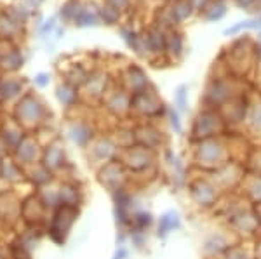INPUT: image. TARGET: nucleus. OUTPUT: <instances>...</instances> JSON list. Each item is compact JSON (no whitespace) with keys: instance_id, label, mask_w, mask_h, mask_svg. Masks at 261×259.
<instances>
[{"instance_id":"f257e3e1","label":"nucleus","mask_w":261,"mask_h":259,"mask_svg":"<svg viewBox=\"0 0 261 259\" xmlns=\"http://www.w3.org/2000/svg\"><path fill=\"white\" fill-rule=\"evenodd\" d=\"M216 214L220 216L226 232H230L237 240L252 242L259 235L254 207L241 193L226 195L223 198L221 206L218 207Z\"/></svg>"},{"instance_id":"f03ea898","label":"nucleus","mask_w":261,"mask_h":259,"mask_svg":"<svg viewBox=\"0 0 261 259\" xmlns=\"http://www.w3.org/2000/svg\"><path fill=\"white\" fill-rule=\"evenodd\" d=\"M230 146L223 137H211V139H202L193 143L192 146V169L199 172L211 174L226 162L231 160Z\"/></svg>"},{"instance_id":"7ed1b4c3","label":"nucleus","mask_w":261,"mask_h":259,"mask_svg":"<svg viewBox=\"0 0 261 259\" xmlns=\"http://www.w3.org/2000/svg\"><path fill=\"white\" fill-rule=\"evenodd\" d=\"M185 190H187L192 206L199 212H216L223 198L226 197L209 174L199 172V170L192 172Z\"/></svg>"},{"instance_id":"20e7f679","label":"nucleus","mask_w":261,"mask_h":259,"mask_svg":"<svg viewBox=\"0 0 261 259\" xmlns=\"http://www.w3.org/2000/svg\"><path fill=\"white\" fill-rule=\"evenodd\" d=\"M119 160L133 178H146L159 172V153L141 145L124 148V152L119 155Z\"/></svg>"},{"instance_id":"39448f33","label":"nucleus","mask_w":261,"mask_h":259,"mask_svg":"<svg viewBox=\"0 0 261 259\" xmlns=\"http://www.w3.org/2000/svg\"><path fill=\"white\" fill-rule=\"evenodd\" d=\"M214 183L221 188V191L225 195L230 193H239L244 179L247 176V169L244 165V162H239L235 158H231L230 162H226L225 165H221L220 169H216L214 172L209 174Z\"/></svg>"},{"instance_id":"423d86ee","label":"nucleus","mask_w":261,"mask_h":259,"mask_svg":"<svg viewBox=\"0 0 261 259\" xmlns=\"http://www.w3.org/2000/svg\"><path fill=\"white\" fill-rule=\"evenodd\" d=\"M225 127V119L214 110H204L197 115L190 129L192 143L202 139H211V137H220Z\"/></svg>"},{"instance_id":"0eeeda50","label":"nucleus","mask_w":261,"mask_h":259,"mask_svg":"<svg viewBox=\"0 0 261 259\" xmlns=\"http://www.w3.org/2000/svg\"><path fill=\"white\" fill-rule=\"evenodd\" d=\"M130 179H133V176L127 172V169H125L119 158L101 165L98 169V181L110 193H115V191L122 190V188H129Z\"/></svg>"},{"instance_id":"6e6552de","label":"nucleus","mask_w":261,"mask_h":259,"mask_svg":"<svg viewBox=\"0 0 261 259\" xmlns=\"http://www.w3.org/2000/svg\"><path fill=\"white\" fill-rule=\"evenodd\" d=\"M161 158L167 169V178L171 185L178 190H185L188 185V179L192 176V165L190 162H185L178 153H174L171 148H166L161 153Z\"/></svg>"},{"instance_id":"1a4fd4ad","label":"nucleus","mask_w":261,"mask_h":259,"mask_svg":"<svg viewBox=\"0 0 261 259\" xmlns=\"http://www.w3.org/2000/svg\"><path fill=\"white\" fill-rule=\"evenodd\" d=\"M79 216V207H66L61 206L54 209V214L50 218L49 224V235L56 244H65L71 226Z\"/></svg>"},{"instance_id":"9d476101","label":"nucleus","mask_w":261,"mask_h":259,"mask_svg":"<svg viewBox=\"0 0 261 259\" xmlns=\"http://www.w3.org/2000/svg\"><path fill=\"white\" fill-rule=\"evenodd\" d=\"M233 242H237V239L226 229L211 232L209 235H205L204 242H202V256L204 259H221Z\"/></svg>"},{"instance_id":"9b49d317","label":"nucleus","mask_w":261,"mask_h":259,"mask_svg":"<svg viewBox=\"0 0 261 259\" xmlns=\"http://www.w3.org/2000/svg\"><path fill=\"white\" fill-rule=\"evenodd\" d=\"M181 226H183V218H181L179 211L169 209V211L162 212L157 218V223H155V235H157V239L166 240L169 235L181 229Z\"/></svg>"},{"instance_id":"f8f14e48","label":"nucleus","mask_w":261,"mask_h":259,"mask_svg":"<svg viewBox=\"0 0 261 259\" xmlns=\"http://www.w3.org/2000/svg\"><path fill=\"white\" fill-rule=\"evenodd\" d=\"M119 145H115L112 139H98L96 143H92L91 146V157H92V162L96 165L101 167L105 164L112 160H117L119 158Z\"/></svg>"},{"instance_id":"ddd939ff","label":"nucleus","mask_w":261,"mask_h":259,"mask_svg":"<svg viewBox=\"0 0 261 259\" xmlns=\"http://www.w3.org/2000/svg\"><path fill=\"white\" fill-rule=\"evenodd\" d=\"M136 145H141L145 148L151 150V152H164L167 148L166 146V139H164V134L161 131H157L151 125H146L141 131L136 132Z\"/></svg>"},{"instance_id":"4468645a","label":"nucleus","mask_w":261,"mask_h":259,"mask_svg":"<svg viewBox=\"0 0 261 259\" xmlns=\"http://www.w3.org/2000/svg\"><path fill=\"white\" fill-rule=\"evenodd\" d=\"M58 200H60V207H79L82 204V190L77 183L65 181L58 186Z\"/></svg>"},{"instance_id":"2eb2a0df","label":"nucleus","mask_w":261,"mask_h":259,"mask_svg":"<svg viewBox=\"0 0 261 259\" xmlns=\"http://www.w3.org/2000/svg\"><path fill=\"white\" fill-rule=\"evenodd\" d=\"M239 193H241L242 197L251 204L261 202V174L247 172V176H246V179H244Z\"/></svg>"},{"instance_id":"dca6fc26","label":"nucleus","mask_w":261,"mask_h":259,"mask_svg":"<svg viewBox=\"0 0 261 259\" xmlns=\"http://www.w3.org/2000/svg\"><path fill=\"white\" fill-rule=\"evenodd\" d=\"M155 223H157V219H155V216L151 214L150 211H146V209H138L133 214V218H130V226L127 229V233L129 232L148 233L151 228H155Z\"/></svg>"},{"instance_id":"f3484780","label":"nucleus","mask_w":261,"mask_h":259,"mask_svg":"<svg viewBox=\"0 0 261 259\" xmlns=\"http://www.w3.org/2000/svg\"><path fill=\"white\" fill-rule=\"evenodd\" d=\"M42 164L47 167L49 170H60L66 165V157H65V150L60 145H50L45 148L44 158H42Z\"/></svg>"},{"instance_id":"a211bd4d","label":"nucleus","mask_w":261,"mask_h":259,"mask_svg":"<svg viewBox=\"0 0 261 259\" xmlns=\"http://www.w3.org/2000/svg\"><path fill=\"white\" fill-rule=\"evenodd\" d=\"M221 259H254V250H252V242L237 240L231 244V247L223 254Z\"/></svg>"},{"instance_id":"6ab92c4d","label":"nucleus","mask_w":261,"mask_h":259,"mask_svg":"<svg viewBox=\"0 0 261 259\" xmlns=\"http://www.w3.org/2000/svg\"><path fill=\"white\" fill-rule=\"evenodd\" d=\"M207 99L211 101L213 106H220L225 101H228L230 99V89L226 83L223 82H216L213 87H209L207 91Z\"/></svg>"},{"instance_id":"aec40b11","label":"nucleus","mask_w":261,"mask_h":259,"mask_svg":"<svg viewBox=\"0 0 261 259\" xmlns=\"http://www.w3.org/2000/svg\"><path fill=\"white\" fill-rule=\"evenodd\" d=\"M37 153H39V150H37V145L32 139H23L18 145V157L23 164H33L37 158Z\"/></svg>"},{"instance_id":"412c9836","label":"nucleus","mask_w":261,"mask_h":259,"mask_svg":"<svg viewBox=\"0 0 261 259\" xmlns=\"http://www.w3.org/2000/svg\"><path fill=\"white\" fill-rule=\"evenodd\" d=\"M70 136H71V139H73V143L79 146H87L92 139L91 129L84 124H75L73 127L70 129Z\"/></svg>"},{"instance_id":"4be33fe9","label":"nucleus","mask_w":261,"mask_h":259,"mask_svg":"<svg viewBox=\"0 0 261 259\" xmlns=\"http://www.w3.org/2000/svg\"><path fill=\"white\" fill-rule=\"evenodd\" d=\"M19 113L23 115L24 120H28V122H33V120H39L40 119V113H42V108L40 104L37 101H33V99H27L23 104H19Z\"/></svg>"},{"instance_id":"5701e85b","label":"nucleus","mask_w":261,"mask_h":259,"mask_svg":"<svg viewBox=\"0 0 261 259\" xmlns=\"http://www.w3.org/2000/svg\"><path fill=\"white\" fill-rule=\"evenodd\" d=\"M247 122L254 134H261V104H256L247 113Z\"/></svg>"},{"instance_id":"b1692460","label":"nucleus","mask_w":261,"mask_h":259,"mask_svg":"<svg viewBox=\"0 0 261 259\" xmlns=\"http://www.w3.org/2000/svg\"><path fill=\"white\" fill-rule=\"evenodd\" d=\"M174 104H176V110L179 113L187 111V106H188V87L187 85H179L174 93Z\"/></svg>"},{"instance_id":"393cba45","label":"nucleus","mask_w":261,"mask_h":259,"mask_svg":"<svg viewBox=\"0 0 261 259\" xmlns=\"http://www.w3.org/2000/svg\"><path fill=\"white\" fill-rule=\"evenodd\" d=\"M167 120H169V125H171V129L176 132V134H181L183 132V122H181V115H179V111L176 110V108H167Z\"/></svg>"},{"instance_id":"a878e982","label":"nucleus","mask_w":261,"mask_h":259,"mask_svg":"<svg viewBox=\"0 0 261 259\" xmlns=\"http://www.w3.org/2000/svg\"><path fill=\"white\" fill-rule=\"evenodd\" d=\"M58 98H60L61 103L71 104L75 99V91L71 89V87H60V89H58Z\"/></svg>"},{"instance_id":"bb28decb","label":"nucleus","mask_w":261,"mask_h":259,"mask_svg":"<svg viewBox=\"0 0 261 259\" xmlns=\"http://www.w3.org/2000/svg\"><path fill=\"white\" fill-rule=\"evenodd\" d=\"M4 167H7V170L6 172H2L4 174V178H7V179H16V178H19V170H18V167H16L12 162L7 160L6 164H4Z\"/></svg>"},{"instance_id":"cd10ccee","label":"nucleus","mask_w":261,"mask_h":259,"mask_svg":"<svg viewBox=\"0 0 261 259\" xmlns=\"http://www.w3.org/2000/svg\"><path fill=\"white\" fill-rule=\"evenodd\" d=\"M127 257H129V249L125 245H119L112 259H127Z\"/></svg>"},{"instance_id":"c85d7f7f","label":"nucleus","mask_w":261,"mask_h":259,"mask_svg":"<svg viewBox=\"0 0 261 259\" xmlns=\"http://www.w3.org/2000/svg\"><path fill=\"white\" fill-rule=\"evenodd\" d=\"M252 250H254V259H261V233L252 240Z\"/></svg>"},{"instance_id":"c756f323","label":"nucleus","mask_w":261,"mask_h":259,"mask_svg":"<svg viewBox=\"0 0 261 259\" xmlns=\"http://www.w3.org/2000/svg\"><path fill=\"white\" fill-rule=\"evenodd\" d=\"M169 51L172 54H179V51H181V40H179V37H174V39H171Z\"/></svg>"},{"instance_id":"7c9ffc66","label":"nucleus","mask_w":261,"mask_h":259,"mask_svg":"<svg viewBox=\"0 0 261 259\" xmlns=\"http://www.w3.org/2000/svg\"><path fill=\"white\" fill-rule=\"evenodd\" d=\"M174 12H178V18H185V16L190 14V7H188V4H179Z\"/></svg>"},{"instance_id":"2f4dec72","label":"nucleus","mask_w":261,"mask_h":259,"mask_svg":"<svg viewBox=\"0 0 261 259\" xmlns=\"http://www.w3.org/2000/svg\"><path fill=\"white\" fill-rule=\"evenodd\" d=\"M252 207H254V214H256V219H258V226H259V233H261V202L252 204Z\"/></svg>"},{"instance_id":"473e14b6","label":"nucleus","mask_w":261,"mask_h":259,"mask_svg":"<svg viewBox=\"0 0 261 259\" xmlns=\"http://www.w3.org/2000/svg\"><path fill=\"white\" fill-rule=\"evenodd\" d=\"M47 82H49L47 75H39V77H37V83H39V85H42V87H44Z\"/></svg>"},{"instance_id":"72a5a7b5","label":"nucleus","mask_w":261,"mask_h":259,"mask_svg":"<svg viewBox=\"0 0 261 259\" xmlns=\"http://www.w3.org/2000/svg\"><path fill=\"white\" fill-rule=\"evenodd\" d=\"M258 54H259V57H261V47H259V51H258Z\"/></svg>"}]
</instances>
